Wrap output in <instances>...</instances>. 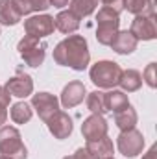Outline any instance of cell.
Here are the masks:
<instances>
[{
	"instance_id": "cell-1",
	"label": "cell",
	"mask_w": 157,
	"mask_h": 159,
	"mask_svg": "<svg viewBox=\"0 0 157 159\" xmlns=\"http://www.w3.org/2000/svg\"><path fill=\"white\" fill-rule=\"evenodd\" d=\"M54 61L57 65L70 67L74 70H85L91 61V54H89L85 37L69 35L67 39L57 43V46L54 48Z\"/></svg>"
},
{
	"instance_id": "cell-2",
	"label": "cell",
	"mask_w": 157,
	"mask_h": 159,
	"mask_svg": "<svg viewBox=\"0 0 157 159\" xmlns=\"http://www.w3.org/2000/svg\"><path fill=\"white\" fill-rule=\"evenodd\" d=\"M0 154L7 159H26L28 150L22 143V137L17 128L2 126L0 128Z\"/></svg>"
},
{
	"instance_id": "cell-3",
	"label": "cell",
	"mask_w": 157,
	"mask_h": 159,
	"mask_svg": "<svg viewBox=\"0 0 157 159\" xmlns=\"http://www.w3.org/2000/svg\"><path fill=\"white\" fill-rule=\"evenodd\" d=\"M91 80L96 87L102 89H113L117 87L122 78V67L115 61H98L91 67Z\"/></svg>"
},
{
	"instance_id": "cell-4",
	"label": "cell",
	"mask_w": 157,
	"mask_h": 159,
	"mask_svg": "<svg viewBox=\"0 0 157 159\" xmlns=\"http://www.w3.org/2000/svg\"><path fill=\"white\" fill-rule=\"evenodd\" d=\"M98 20V28H96V39L100 44L109 46L111 41L115 39L118 34V26H120V13H117L111 7H102L96 15Z\"/></svg>"
},
{
	"instance_id": "cell-5",
	"label": "cell",
	"mask_w": 157,
	"mask_h": 159,
	"mask_svg": "<svg viewBox=\"0 0 157 159\" xmlns=\"http://www.w3.org/2000/svg\"><path fill=\"white\" fill-rule=\"evenodd\" d=\"M17 50H19L20 57L26 61V65H30V67L43 65V61L46 57V44L39 43L37 37H32V35H24L19 41Z\"/></svg>"
},
{
	"instance_id": "cell-6",
	"label": "cell",
	"mask_w": 157,
	"mask_h": 159,
	"mask_svg": "<svg viewBox=\"0 0 157 159\" xmlns=\"http://www.w3.org/2000/svg\"><path fill=\"white\" fill-rule=\"evenodd\" d=\"M117 146L124 157H135L144 148V137L135 128L133 129H128V131H122L117 139Z\"/></svg>"
},
{
	"instance_id": "cell-7",
	"label": "cell",
	"mask_w": 157,
	"mask_h": 159,
	"mask_svg": "<svg viewBox=\"0 0 157 159\" xmlns=\"http://www.w3.org/2000/svg\"><path fill=\"white\" fill-rule=\"evenodd\" d=\"M56 30V24H54V17L52 15H34L30 17L28 20H24V32L26 35H32V37H48L50 34H54Z\"/></svg>"
},
{
	"instance_id": "cell-8",
	"label": "cell",
	"mask_w": 157,
	"mask_h": 159,
	"mask_svg": "<svg viewBox=\"0 0 157 159\" xmlns=\"http://www.w3.org/2000/svg\"><path fill=\"white\" fill-rule=\"evenodd\" d=\"M129 34L137 41H152L157 37L155 15H137L131 22Z\"/></svg>"
},
{
	"instance_id": "cell-9",
	"label": "cell",
	"mask_w": 157,
	"mask_h": 159,
	"mask_svg": "<svg viewBox=\"0 0 157 159\" xmlns=\"http://www.w3.org/2000/svg\"><path fill=\"white\" fill-rule=\"evenodd\" d=\"M32 107L37 111L39 119L46 124L59 111V100L50 93H37L32 96Z\"/></svg>"
},
{
	"instance_id": "cell-10",
	"label": "cell",
	"mask_w": 157,
	"mask_h": 159,
	"mask_svg": "<svg viewBox=\"0 0 157 159\" xmlns=\"http://www.w3.org/2000/svg\"><path fill=\"white\" fill-rule=\"evenodd\" d=\"M81 133L87 141H96L104 135H107V120L104 119V115H96L92 113L91 117L83 120L81 124Z\"/></svg>"
},
{
	"instance_id": "cell-11",
	"label": "cell",
	"mask_w": 157,
	"mask_h": 159,
	"mask_svg": "<svg viewBox=\"0 0 157 159\" xmlns=\"http://www.w3.org/2000/svg\"><path fill=\"white\" fill-rule=\"evenodd\" d=\"M7 89V93L11 96H17V98H26L34 93V80L30 78L28 74H22V72H17L13 78H9L4 85Z\"/></svg>"
},
{
	"instance_id": "cell-12",
	"label": "cell",
	"mask_w": 157,
	"mask_h": 159,
	"mask_svg": "<svg viewBox=\"0 0 157 159\" xmlns=\"http://www.w3.org/2000/svg\"><path fill=\"white\" fill-rule=\"evenodd\" d=\"M85 94H87L85 85H83L81 81H78V80H74V81H70L69 85H65V89H63V93H61V104H63L65 109L76 107L78 104L83 102Z\"/></svg>"
},
{
	"instance_id": "cell-13",
	"label": "cell",
	"mask_w": 157,
	"mask_h": 159,
	"mask_svg": "<svg viewBox=\"0 0 157 159\" xmlns=\"http://www.w3.org/2000/svg\"><path fill=\"white\" fill-rule=\"evenodd\" d=\"M46 126H48L50 133H52L56 139H59V141L67 139V137L72 133V119H70L67 113H63V111H57L52 119L46 122Z\"/></svg>"
},
{
	"instance_id": "cell-14",
	"label": "cell",
	"mask_w": 157,
	"mask_h": 159,
	"mask_svg": "<svg viewBox=\"0 0 157 159\" xmlns=\"http://www.w3.org/2000/svg\"><path fill=\"white\" fill-rule=\"evenodd\" d=\"M85 148H87V152H89L94 159L111 157L113 152H115L113 141H111L107 135H104V137H100V139H96V141H87V146H85Z\"/></svg>"
},
{
	"instance_id": "cell-15",
	"label": "cell",
	"mask_w": 157,
	"mask_h": 159,
	"mask_svg": "<svg viewBox=\"0 0 157 159\" xmlns=\"http://www.w3.org/2000/svg\"><path fill=\"white\" fill-rule=\"evenodd\" d=\"M54 24L56 28L61 32V34H74L79 28V19L70 11V9H65V11H59L54 19Z\"/></svg>"
},
{
	"instance_id": "cell-16",
	"label": "cell",
	"mask_w": 157,
	"mask_h": 159,
	"mask_svg": "<svg viewBox=\"0 0 157 159\" xmlns=\"http://www.w3.org/2000/svg\"><path fill=\"white\" fill-rule=\"evenodd\" d=\"M137 43L139 41L135 39L128 30L126 32H118L117 35H115V39L111 41V48L117 52V54H122V56H128V54H131L135 48H137Z\"/></svg>"
},
{
	"instance_id": "cell-17",
	"label": "cell",
	"mask_w": 157,
	"mask_h": 159,
	"mask_svg": "<svg viewBox=\"0 0 157 159\" xmlns=\"http://www.w3.org/2000/svg\"><path fill=\"white\" fill-rule=\"evenodd\" d=\"M104 102H105V109L113 111V113H117V111L129 106L128 94L124 91H115V89L109 91V93H104Z\"/></svg>"
},
{
	"instance_id": "cell-18",
	"label": "cell",
	"mask_w": 157,
	"mask_h": 159,
	"mask_svg": "<svg viewBox=\"0 0 157 159\" xmlns=\"http://www.w3.org/2000/svg\"><path fill=\"white\" fill-rule=\"evenodd\" d=\"M20 19H22V15L17 11V7L13 6L11 0H0V24L15 26V24H19Z\"/></svg>"
},
{
	"instance_id": "cell-19",
	"label": "cell",
	"mask_w": 157,
	"mask_h": 159,
	"mask_svg": "<svg viewBox=\"0 0 157 159\" xmlns=\"http://www.w3.org/2000/svg\"><path fill=\"white\" fill-rule=\"evenodd\" d=\"M118 85L122 87L124 93H135L141 89L142 85V76L139 70H133V69H128V70H122V78L118 81Z\"/></svg>"
},
{
	"instance_id": "cell-20",
	"label": "cell",
	"mask_w": 157,
	"mask_h": 159,
	"mask_svg": "<svg viewBox=\"0 0 157 159\" xmlns=\"http://www.w3.org/2000/svg\"><path fill=\"white\" fill-rule=\"evenodd\" d=\"M115 124L118 126L120 131H128V129H133L137 126V111L128 106L124 109H120L115 113Z\"/></svg>"
},
{
	"instance_id": "cell-21",
	"label": "cell",
	"mask_w": 157,
	"mask_h": 159,
	"mask_svg": "<svg viewBox=\"0 0 157 159\" xmlns=\"http://www.w3.org/2000/svg\"><path fill=\"white\" fill-rule=\"evenodd\" d=\"M124 9L137 15H155L152 0H124Z\"/></svg>"
},
{
	"instance_id": "cell-22",
	"label": "cell",
	"mask_w": 157,
	"mask_h": 159,
	"mask_svg": "<svg viewBox=\"0 0 157 159\" xmlns=\"http://www.w3.org/2000/svg\"><path fill=\"white\" fill-rule=\"evenodd\" d=\"M69 9L78 17V19H83V17H89L96 7H98V0H70L69 2Z\"/></svg>"
},
{
	"instance_id": "cell-23",
	"label": "cell",
	"mask_w": 157,
	"mask_h": 159,
	"mask_svg": "<svg viewBox=\"0 0 157 159\" xmlns=\"http://www.w3.org/2000/svg\"><path fill=\"white\" fill-rule=\"evenodd\" d=\"M9 115H11V120H13L15 124H26L28 120L32 119L34 111H32V106H30V104H26V102H17V104H13Z\"/></svg>"
},
{
	"instance_id": "cell-24",
	"label": "cell",
	"mask_w": 157,
	"mask_h": 159,
	"mask_svg": "<svg viewBox=\"0 0 157 159\" xmlns=\"http://www.w3.org/2000/svg\"><path fill=\"white\" fill-rule=\"evenodd\" d=\"M87 107L89 111L96 113V115H104L107 113L105 109V102H104V93L102 91H92L87 94Z\"/></svg>"
},
{
	"instance_id": "cell-25",
	"label": "cell",
	"mask_w": 157,
	"mask_h": 159,
	"mask_svg": "<svg viewBox=\"0 0 157 159\" xmlns=\"http://www.w3.org/2000/svg\"><path fill=\"white\" fill-rule=\"evenodd\" d=\"M9 98L11 94L7 93L6 87H0V126L7 119V106H9Z\"/></svg>"
},
{
	"instance_id": "cell-26",
	"label": "cell",
	"mask_w": 157,
	"mask_h": 159,
	"mask_svg": "<svg viewBox=\"0 0 157 159\" xmlns=\"http://www.w3.org/2000/svg\"><path fill=\"white\" fill-rule=\"evenodd\" d=\"M142 80L152 87V89H155V85H157V81H155V63H150L148 67H146V70L142 72Z\"/></svg>"
},
{
	"instance_id": "cell-27",
	"label": "cell",
	"mask_w": 157,
	"mask_h": 159,
	"mask_svg": "<svg viewBox=\"0 0 157 159\" xmlns=\"http://www.w3.org/2000/svg\"><path fill=\"white\" fill-rule=\"evenodd\" d=\"M13 2V6L17 7V11L20 13V15H30V13H34L32 11V0H11Z\"/></svg>"
},
{
	"instance_id": "cell-28",
	"label": "cell",
	"mask_w": 157,
	"mask_h": 159,
	"mask_svg": "<svg viewBox=\"0 0 157 159\" xmlns=\"http://www.w3.org/2000/svg\"><path fill=\"white\" fill-rule=\"evenodd\" d=\"M52 7V0H32V11H46Z\"/></svg>"
},
{
	"instance_id": "cell-29",
	"label": "cell",
	"mask_w": 157,
	"mask_h": 159,
	"mask_svg": "<svg viewBox=\"0 0 157 159\" xmlns=\"http://www.w3.org/2000/svg\"><path fill=\"white\" fill-rule=\"evenodd\" d=\"M98 2H102L105 7H111V9H115L117 13H120V11L124 9V0H98Z\"/></svg>"
},
{
	"instance_id": "cell-30",
	"label": "cell",
	"mask_w": 157,
	"mask_h": 159,
	"mask_svg": "<svg viewBox=\"0 0 157 159\" xmlns=\"http://www.w3.org/2000/svg\"><path fill=\"white\" fill-rule=\"evenodd\" d=\"M63 159H94V157L87 152V148H78L74 156H67V157H63Z\"/></svg>"
},
{
	"instance_id": "cell-31",
	"label": "cell",
	"mask_w": 157,
	"mask_h": 159,
	"mask_svg": "<svg viewBox=\"0 0 157 159\" xmlns=\"http://www.w3.org/2000/svg\"><path fill=\"white\" fill-rule=\"evenodd\" d=\"M142 159H157V144H152L150 150L142 156Z\"/></svg>"
},
{
	"instance_id": "cell-32",
	"label": "cell",
	"mask_w": 157,
	"mask_h": 159,
	"mask_svg": "<svg viewBox=\"0 0 157 159\" xmlns=\"http://www.w3.org/2000/svg\"><path fill=\"white\" fill-rule=\"evenodd\" d=\"M69 2L70 0H52V6L54 7H65V6H69Z\"/></svg>"
},
{
	"instance_id": "cell-33",
	"label": "cell",
	"mask_w": 157,
	"mask_h": 159,
	"mask_svg": "<svg viewBox=\"0 0 157 159\" xmlns=\"http://www.w3.org/2000/svg\"><path fill=\"white\" fill-rule=\"evenodd\" d=\"M104 159H115V157H113V156H111V157H104Z\"/></svg>"
},
{
	"instance_id": "cell-34",
	"label": "cell",
	"mask_w": 157,
	"mask_h": 159,
	"mask_svg": "<svg viewBox=\"0 0 157 159\" xmlns=\"http://www.w3.org/2000/svg\"><path fill=\"white\" fill-rule=\"evenodd\" d=\"M0 159H7V157H4V156H0Z\"/></svg>"
}]
</instances>
